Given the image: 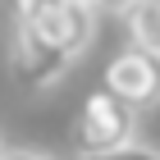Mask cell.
Here are the masks:
<instances>
[{"label": "cell", "instance_id": "7a4b0ae2", "mask_svg": "<svg viewBox=\"0 0 160 160\" xmlns=\"http://www.w3.org/2000/svg\"><path fill=\"white\" fill-rule=\"evenodd\" d=\"M18 9V23L41 32L46 41H55L69 55H82L92 46V32H96V9L82 5V0H14Z\"/></svg>", "mask_w": 160, "mask_h": 160}, {"label": "cell", "instance_id": "6da1fadb", "mask_svg": "<svg viewBox=\"0 0 160 160\" xmlns=\"http://www.w3.org/2000/svg\"><path fill=\"white\" fill-rule=\"evenodd\" d=\"M137 133V110L128 101H119L110 87H96L92 96L82 101V110L73 119V147L78 156H101V151H114L123 142H133Z\"/></svg>", "mask_w": 160, "mask_h": 160}, {"label": "cell", "instance_id": "9c48e42d", "mask_svg": "<svg viewBox=\"0 0 160 160\" xmlns=\"http://www.w3.org/2000/svg\"><path fill=\"white\" fill-rule=\"evenodd\" d=\"M82 5H92V9H96V5H105V0H82Z\"/></svg>", "mask_w": 160, "mask_h": 160}, {"label": "cell", "instance_id": "277c9868", "mask_svg": "<svg viewBox=\"0 0 160 160\" xmlns=\"http://www.w3.org/2000/svg\"><path fill=\"white\" fill-rule=\"evenodd\" d=\"M105 87L119 101H128L133 110H151L160 105V50L128 46L105 64Z\"/></svg>", "mask_w": 160, "mask_h": 160}, {"label": "cell", "instance_id": "ba28073f", "mask_svg": "<svg viewBox=\"0 0 160 160\" xmlns=\"http://www.w3.org/2000/svg\"><path fill=\"white\" fill-rule=\"evenodd\" d=\"M128 5H133V0H105V9H114V14H123Z\"/></svg>", "mask_w": 160, "mask_h": 160}, {"label": "cell", "instance_id": "30bf717a", "mask_svg": "<svg viewBox=\"0 0 160 160\" xmlns=\"http://www.w3.org/2000/svg\"><path fill=\"white\" fill-rule=\"evenodd\" d=\"M0 151H5V137H0Z\"/></svg>", "mask_w": 160, "mask_h": 160}, {"label": "cell", "instance_id": "5b68a950", "mask_svg": "<svg viewBox=\"0 0 160 160\" xmlns=\"http://www.w3.org/2000/svg\"><path fill=\"white\" fill-rule=\"evenodd\" d=\"M123 23H128V41L133 46L160 50V0H133L123 9Z\"/></svg>", "mask_w": 160, "mask_h": 160}, {"label": "cell", "instance_id": "52a82bcc", "mask_svg": "<svg viewBox=\"0 0 160 160\" xmlns=\"http://www.w3.org/2000/svg\"><path fill=\"white\" fill-rule=\"evenodd\" d=\"M0 160H55L46 151H0Z\"/></svg>", "mask_w": 160, "mask_h": 160}, {"label": "cell", "instance_id": "8992f818", "mask_svg": "<svg viewBox=\"0 0 160 160\" xmlns=\"http://www.w3.org/2000/svg\"><path fill=\"white\" fill-rule=\"evenodd\" d=\"M78 160H160L156 147H142V142H123L114 151H101V156H78Z\"/></svg>", "mask_w": 160, "mask_h": 160}, {"label": "cell", "instance_id": "3957f363", "mask_svg": "<svg viewBox=\"0 0 160 160\" xmlns=\"http://www.w3.org/2000/svg\"><path fill=\"white\" fill-rule=\"evenodd\" d=\"M69 64H73L69 50H60L55 41H46L41 32H32V28L14 23V37H9V78L23 87V92H46V87H55L64 73H69Z\"/></svg>", "mask_w": 160, "mask_h": 160}]
</instances>
